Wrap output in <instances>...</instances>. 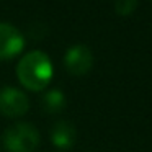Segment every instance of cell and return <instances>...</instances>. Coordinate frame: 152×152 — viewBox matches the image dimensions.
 <instances>
[{
  "mask_svg": "<svg viewBox=\"0 0 152 152\" xmlns=\"http://www.w3.org/2000/svg\"><path fill=\"white\" fill-rule=\"evenodd\" d=\"M30 110L28 96L15 87H4L0 90V113L8 118H20Z\"/></svg>",
  "mask_w": 152,
  "mask_h": 152,
  "instance_id": "277c9868",
  "label": "cell"
},
{
  "mask_svg": "<svg viewBox=\"0 0 152 152\" xmlns=\"http://www.w3.org/2000/svg\"><path fill=\"white\" fill-rule=\"evenodd\" d=\"M64 66L70 75H85L93 67V53L85 44H74L64 54Z\"/></svg>",
  "mask_w": 152,
  "mask_h": 152,
  "instance_id": "3957f363",
  "label": "cell"
},
{
  "mask_svg": "<svg viewBox=\"0 0 152 152\" xmlns=\"http://www.w3.org/2000/svg\"><path fill=\"white\" fill-rule=\"evenodd\" d=\"M51 142L57 149L69 151L77 142V129L70 121H56L51 128Z\"/></svg>",
  "mask_w": 152,
  "mask_h": 152,
  "instance_id": "8992f818",
  "label": "cell"
},
{
  "mask_svg": "<svg viewBox=\"0 0 152 152\" xmlns=\"http://www.w3.org/2000/svg\"><path fill=\"white\" fill-rule=\"evenodd\" d=\"M67 105L66 95L62 93V90L59 88H53L48 90L43 96H41V108H43L44 113L48 115H56V113H61Z\"/></svg>",
  "mask_w": 152,
  "mask_h": 152,
  "instance_id": "52a82bcc",
  "label": "cell"
},
{
  "mask_svg": "<svg viewBox=\"0 0 152 152\" xmlns=\"http://www.w3.org/2000/svg\"><path fill=\"white\" fill-rule=\"evenodd\" d=\"M25 38L13 25L0 21V61L13 59L23 51Z\"/></svg>",
  "mask_w": 152,
  "mask_h": 152,
  "instance_id": "5b68a950",
  "label": "cell"
},
{
  "mask_svg": "<svg viewBox=\"0 0 152 152\" xmlns=\"http://www.w3.org/2000/svg\"><path fill=\"white\" fill-rule=\"evenodd\" d=\"M2 142L8 152H34L41 142V137L33 124L15 123L5 129Z\"/></svg>",
  "mask_w": 152,
  "mask_h": 152,
  "instance_id": "7a4b0ae2",
  "label": "cell"
},
{
  "mask_svg": "<svg viewBox=\"0 0 152 152\" xmlns=\"http://www.w3.org/2000/svg\"><path fill=\"white\" fill-rule=\"evenodd\" d=\"M17 77L23 87L31 92H41L53 79V64L43 51L25 54L17 66Z\"/></svg>",
  "mask_w": 152,
  "mask_h": 152,
  "instance_id": "6da1fadb",
  "label": "cell"
},
{
  "mask_svg": "<svg viewBox=\"0 0 152 152\" xmlns=\"http://www.w3.org/2000/svg\"><path fill=\"white\" fill-rule=\"evenodd\" d=\"M115 8L118 15L128 17V15H131L137 8V0H116Z\"/></svg>",
  "mask_w": 152,
  "mask_h": 152,
  "instance_id": "ba28073f",
  "label": "cell"
}]
</instances>
